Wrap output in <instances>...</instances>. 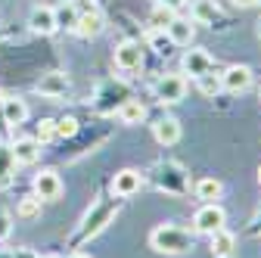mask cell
Instances as JSON below:
<instances>
[{
  "label": "cell",
  "mask_w": 261,
  "mask_h": 258,
  "mask_svg": "<svg viewBox=\"0 0 261 258\" xmlns=\"http://www.w3.org/2000/svg\"><path fill=\"white\" fill-rule=\"evenodd\" d=\"M149 246L159 255H190L196 246V234L187 227H177V224H159L149 234Z\"/></svg>",
  "instance_id": "1"
},
{
  "label": "cell",
  "mask_w": 261,
  "mask_h": 258,
  "mask_svg": "<svg viewBox=\"0 0 261 258\" xmlns=\"http://www.w3.org/2000/svg\"><path fill=\"white\" fill-rule=\"evenodd\" d=\"M118 215V202H96L93 212H87V218L81 221V230H78V243L93 240L96 234H103L109 227V221Z\"/></svg>",
  "instance_id": "2"
},
{
  "label": "cell",
  "mask_w": 261,
  "mask_h": 258,
  "mask_svg": "<svg viewBox=\"0 0 261 258\" xmlns=\"http://www.w3.org/2000/svg\"><path fill=\"white\" fill-rule=\"evenodd\" d=\"M184 93H187V78H184L180 72H168V75H162V78L152 84V96H155L162 106L180 103Z\"/></svg>",
  "instance_id": "3"
},
{
  "label": "cell",
  "mask_w": 261,
  "mask_h": 258,
  "mask_svg": "<svg viewBox=\"0 0 261 258\" xmlns=\"http://www.w3.org/2000/svg\"><path fill=\"white\" fill-rule=\"evenodd\" d=\"M227 224V212L218 205V202H202L193 215V234H205L212 237L215 230H221Z\"/></svg>",
  "instance_id": "4"
},
{
  "label": "cell",
  "mask_w": 261,
  "mask_h": 258,
  "mask_svg": "<svg viewBox=\"0 0 261 258\" xmlns=\"http://www.w3.org/2000/svg\"><path fill=\"white\" fill-rule=\"evenodd\" d=\"M112 62H115L118 72H137V69H143V47H140V41H130L127 38V41L115 44Z\"/></svg>",
  "instance_id": "5"
},
{
  "label": "cell",
  "mask_w": 261,
  "mask_h": 258,
  "mask_svg": "<svg viewBox=\"0 0 261 258\" xmlns=\"http://www.w3.org/2000/svg\"><path fill=\"white\" fill-rule=\"evenodd\" d=\"M31 190H35V196L41 202H53L62 196V177L53 171V168H44L35 174V180H31Z\"/></svg>",
  "instance_id": "6"
},
{
  "label": "cell",
  "mask_w": 261,
  "mask_h": 258,
  "mask_svg": "<svg viewBox=\"0 0 261 258\" xmlns=\"http://www.w3.org/2000/svg\"><path fill=\"white\" fill-rule=\"evenodd\" d=\"M69 87H72V81H69V75H65V72H47L35 84V90L41 96H47V100H59V96L69 93Z\"/></svg>",
  "instance_id": "7"
},
{
  "label": "cell",
  "mask_w": 261,
  "mask_h": 258,
  "mask_svg": "<svg viewBox=\"0 0 261 258\" xmlns=\"http://www.w3.org/2000/svg\"><path fill=\"white\" fill-rule=\"evenodd\" d=\"M140 187H143V174H140L137 168H121V171H115V177H112V193H115L118 199L134 196V193H140Z\"/></svg>",
  "instance_id": "8"
},
{
  "label": "cell",
  "mask_w": 261,
  "mask_h": 258,
  "mask_svg": "<svg viewBox=\"0 0 261 258\" xmlns=\"http://www.w3.org/2000/svg\"><path fill=\"white\" fill-rule=\"evenodd\" d=\"M221 87L227 93H246L252 87V69L249 66H227L221 72Z\"/></svg>",
  "instance_id": "9"
},
{
  "label": "cell",
  "mask_w": 261,
  "mask_h": 258,
  "mask_svg": "<svg viewBox=\"0 0 261 258\" xmlns=\"http://www.w3.org/2000/svg\"><path fill=\"white\" fill-rule=\"evenodd\" d=\"M165 35L174 47H190L193 38H196V22L193 19H184V16H174L168 25H165Z\"/></svg>",
  "instance_id": "10"
},
{
  "label": "cell",
  "mask_w": 261,
  "mask_h": 258,
  "mask_svg": "<svg viewBox=\"0 0 261 258\" xmlns=\"http://www.w3.org/2000/svg\"><path fill=\"white\" fill-rule=\"evenodd\" d=\"M10 149H13L16 165H35L38 159H41V143L35 137H13Z\"/></svg>",
  "instance_id": "11"
},
{
  "label": "cell",
  "mask_w": 261,
  "mask_h": 258,
  "mask_svg": "<svg viewBox=\"0 0 261 258\" xmlns=\"http://www.w3.org/2000/svg\"><path fill=\"white\" fill-rule=\"evenodd\" d=\"M28 28L35 31V35H53V31H59L56 28V16H53V7H47V4H41V7H35L28 13Z\"/></svg>",
  "instance_id": "12"
},
{
  "label": "cell",
  "mask_w": 261,
  "mask_h": 258,
  "mask_svg": "<svg viewBox=\"0 0 261 258\" xmlns=\"http://www.w3.org/2000/svg\"><path fill=\"white\" fill-rule=\"evenodd\" d=\"M0 106H4V121H7V127H19V124H25V118H28V106H25L22 96L7 93V96H0Z\"/></svg>",
  "instance_id": "13"
},
{
  "label": "cell",
  "mask_w": 261,
  "mask_h": 258,
  "mask_svg": "<svg viewBox=\"0 0 261 258\" xmlns=\"http://www.w3.org/2000/svg\"><path fill=\"white\" fill-rule=\"evenodd\" d=\"M184 75H190V78H199V75H205V72H212V66H215V59L205 53V50H187L184 53Z\"/></svg>",
  "instance_id": "14"
},
{
  "label": "cell",
  "mask_w": 261,
  "mask_h": 258,
  "mask_svg": "<svg viewBox=\"0 0 261 258\" xmlns=\"http://www.w3.org/2000/svg\"><path fill=\"white\" fill-rule=\"evenodd\" d=\"M152 137H155V143H162V146H174V143L180 140V121L171 118V115L159 118V121L152 124Z\"/></svg>",
  "instance_id": "15"
},
{
  "label": "cell",
  "mask_w": 261,
  "mask_h": 258,
  "mask_svg": "<svg viewBox=\"0 0 261 258\" xmlns=\"http://www.w3.org/2000/svg\"><path fill=\"white\" fill-rule=\"evenodd\" d=\"M103 28H106V19H103V13H100V10L78 13L75 35H81V38H96V35H103Z\"/></svg>",
  "instance_id": "16"
},
{
  "label": "cell",
  "mask_w": 261,
  "mask_h": 258,
  "mask_svg": "<svg viewBox=\"0 0 261 258\" xmlns=\"http://www.w3.org/2000/svg\"><path fill=\"white\" fill-rule=\"evenodd\" d=\"M190 19L196 25H215L221 19V7L215 0H193L190 4Z\"/></svg>",
  "instance_id": "17"
},
{
  "label": "cell",
  "mask_w": 261,
  "mask_h": 258,
  "mask_svg": "<svg viewBox=\"0 0 261 258\" xmlns=\"http://www.w3.org/2000/svg\"><path fill=\"white\" fill-rule=\"evenodd\" d=\"M115 118L121 121V124H140V121H146V103H140V100H134V96H127V100L115 109Z\"/></svg>",
  "instance_id": "18"
},
{
  "label": "cell",
  "mask_w": 261,
  "mask_h": 258,
  "mask_svg": "<svg viewBox=\"0 0 261 258\" xmlns=\"http://www.w3.org/2000/svg\"><path fill=\"white\" fill-rule=\"evenodd\" d=\"M16 159H13V149H10V143H4L0 140V190H7V187H13V180H16Z\"/></svg>",
  "instance_id": "19"
},
{
  "label": "cell",
  "mask_w": 261,
  "mask_h": 258,
  "mask_svg": "<svg viewBox=\"0 0 261 258\" xmlns=\"http://www.w3.org/2000/svg\"><path fill=\"white\" fill-rule=\"evenodd\" d=\"M233 252H237V237L227 227L212 234V255L215 258H233Z\"/></svg>",
  "instance_id": "20"
},
{
  "label": "cell",
  "mask_w": 261,
  "mask_h": 258,
  "mask_svg": "<svg viewBox=\"0 0 261 258\" xmlns=\"http://www.w3.org/2000/svg\"><path fill=\"white\" fill-rule=\"evenodd\" d=\"M193 193H196V199H202V202H218L224 196V184L218 177H199Z\"/></svg>",
  "instance_id": "21"
},
{
  "label": "cell",
  "mask_w": 261,
  "mask_h": 258,
  "mask_svg": "<svg viewBox=\"0 0 261 258\" xmlns=\"http://www.w3.org/2000/svg\"><path fill=\"white\" fill-rule=\"evenodd\" d=\"M159 168L168 174V177H162V174L155 177L162 190H168V193H184V171H180L177 165H159Z\"/></svg>",
  "instance_id": "22"
},
{
  "label": "cell",
  "mask_w": 261,
  "mask_h": 258,
  "mask_svg": "<svg viewBox=\"0 0 261 258\" xmlns=\"http://www.w3.org/2000/svg\"><path fill=\"white\" fill-rule=\"evenodd\" d=\"M53 16H56V28L75 31V22H78V10H75V0H72V4H56V7H53Z\"/></svg>",
  "instance_id": "23"
},
{
  "label": "cell",
  "mask_w": 261,
  "mask_h": 258,
  "mask_svg": "<svg viewBox=\"0 0 261 258\" xmlns=\"http://www.w3.org/2000/svg\"><path fill=\"white\" fill-rule=\"evenodd\" d=\"M196 84H199V93H202V96H208V100L224 90V87H221V75H215V72L199 75V78H196Z\"/></svg>",
  "instance_id": "24"
},
{
  "label": "cell",
  "mask_w": 261,
  "mask_h": 258,
  "mask_svg": "<svg viewBox=\"0 0 261 258\" xmlns=\"http://www.w3.org/2000/svg\"><path fill=\"white\" fill-rule=\"evenodd\" d=\"M146 44H149L159 56H168L171 47H174V44L168 41V35H165V28H152V31H149V38H146Z\"/></svg>",
  "instance_id": "25"
},
{
  "label": "cell",
  "mask_w": 261,
  "mask_h": 258,
  "mask_svg": "<svg viewBox=\"0 0 261 258\" xmlns=\"http://www.w3.org/2000/svg\"><path fill=\"white\" fill-rule=\"evenodd\" d=\"M16 215H19V218H28V221H31V218H38V215H41V199L35 196V193L22 196L19 205H16Z\"/></svg>",
  "instance_id": "26"
},
{
  "label": "cell",
  "mask_w": 261,
  "mask_h": 258,
  "mask_svg": "<svg viewBox=\"0 0 261 258\" xmlns=\"http://www.w3.org/2000/svg\"><path fill=\"white\" fill-rule=\"evenodd\" d=\"M75 134H78V118H72V115L56 118V140H69Z\"/></svg>",
  "instance_id": "27"
},
{
  "label": "cell",
  "mask_w": 261,
  "mask_h": 258,
  "mask_svg": "<svg viewBox=\"0 0 261 258\" xmlns=\"http://www.w3.org/2000/svg\"><path fill=\"white\" fill-rule=\"evenodd\" d=\"M35 140H38V143L56 140V118H41V121H38V127H35Z\"/></svg>",
  "instance_id": "28"
},
{
  "label": "cell",
  "mask_w": 261,
  "mask_h": 258,
  "mask_svg": "<svg viewBox=\"0 0 261 258\" xmlns=\"http://www.w3.org/2000/svg\"><path fill=\"white\" fill-rule=\"evenodd\" d=\"M174 16H177V13H171V10H165V7H159V4H155V7H152V13H149V25H155V28H165V25H168Z\"/></svg>",
  "instance_id": "29"
},
{
  "label": "cell",
  "mask_w": 261,
  "mask_h": 258,
  "mask_svg": "<svg viewBox=\"0 0 261 258\" xmlns=\"http://www.w3.org/2000/svg\"><path fill=\"white\" fill-rule=\"evenodd\" d=\"M13 234V218H10V212L0 205V240H7Z\"/></svg>",
  "instance_id": "30"
},
{
  "label": "cell",
  "mask_w": 261,
  "mask_h": 258,
  "mask_svg": "<svg viewBox=\"0 0 261 258\" xmlns=\"http://www.w3.org/2000/svg\"><path fill=\"white\" fill-rule=\"evenodd\" d=\"M159 7H165V10H171V13H177V10H184L190 0H155Z\"/></svg>",
  "instance_id": "31"
},
{
  "label": "cell",
  "mask_w": 261,
  "mask_h": 258,
  "mask_svg": "<svg viewBox=\"0 0 261 258\" xmlns=\"http://www.w3.org/2000/svg\"><path fill=\"white\" fill-rule=\"evenodd\" d=\"M233 7H240V10H249V7H258V0H233Z\"/></svg>",
  "instance_id": "32"
},
{
  "label": "cell",
  "mask_w": 261,
  "mask_h": 258,
  "mask_svg": "<svg viewBox=\"0 0 261 258\" xmlns=\"http://www.w3.org/2000/svg\"><path fill=\"white\" fill-rule=\"evenodd\" d=\"M10 131V127H7V121H4V106H0V137H4Z\"/></svg>",
  "instance_id": "33"
},
{
  "label": "cell",
  "mask_w": 261,
  "mask_h": 258,
  "mask_svg": "<svg viewBox=\"0 0 261 258\" xmlns=\"http://www.w3.org/2000/svg\"><path fill=\"white\" fill-rule=\"evenodd\" d=\"M69 258H93V255H90V252H81V249H75V252H72Z\"/></svg>",
  "instance_id": "34"
},
{
  "label": "cell",
  "mask_w": 261,
  "mask_h": 258,
  "mask_svg": "<svg viewBox=\"0 0 261 258\" xmlns=\"http://www.w3.org/2000/svg\"><path fill=\"white\" fill-rule=\"evenodd\" d=\"M0 258H16V252H10V249H0Z\"/></svg>",
  "instance_id": "35"
},
{
  "label": "cell",
  "mask_w": 261,
  "mask_h": 258,
  "mask_svg": "<svg viewBox=\"0 0 261 258\" xmlns=\"http://www.w3.org/2000/svg\"><path fill=\"white\" fill-rule=\"evenodd\" d=\"M41 258H59V255H41Z\"/></svg>",
  "instance_id": "36"
},
{
  "label": "cell",
  "mask_w": 261,
  "mask_h": 258,
  "mask_svg": "<svg viewBox=\"0 0 261 258\" xmlns=\"http://www.w3.org/2000/svg\"><path fill=\"white\" fill-rule=\"evenodd\" d=\"M258 184H261V168H258Z\"/></svg>",
  "instance_id": "37"
},
{
  "label": "cell",
  "mask_w": 261,
  "mask_h": 258,
  "mask_svg": "<svg viewBox=\"0 0 261 258\" xmlns=\"http://www.w3.org/2000/svg\"><path fill=\"white\" fill-rule=\"evenodd\" d=\"M59 4H72V0H59Z\"/></svg>",
  "instance_id": "38"
},
{
  "label": "cell",
  "mask_w": 261,
  "mask_h": 258,
  "mask_svg": "<svg viewBox=\"0 0 261 258\" xmlns=\"http://www.w3.org/2000/svg\"><path fill=\"white\" fill-rule=\"evenodd\" d=\"M258 7H261V0H258Z\"/></svg>",
  "instance_id": "39"
}]
</instances>
